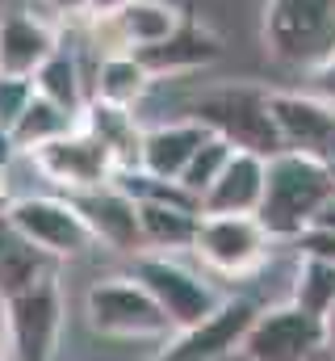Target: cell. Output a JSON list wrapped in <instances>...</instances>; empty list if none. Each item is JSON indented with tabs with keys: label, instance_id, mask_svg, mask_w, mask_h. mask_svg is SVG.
Returning <instances> with one entry per match:
<instances>
[{
	"label": "cell",
	"instance_id": "obj_1",
	"mask_svg": "<svg viewBox=\"0 0 335 361\" xmlns=\"http://www.w3.org/2000/svg\"><path fill=\"white\" fill-rule=\"evenodd\" d=\"M331 197H335L331 164L298 156V152H277V156H268L264 202H260L255 219L264 223V231L272 240L293 244L306 227H315V219L323 214V206Z\"/></svg>",
	"mask_w": 335,
	"mask_h": 361
},
{
	"label": "cell",
	"instance_id": "obj_2",
	"mask_svg": "<svg viewBox=\"0 0 335 361\" xmlns=\"http://www.w3.org/2000/svg\"><path fill=\"white\" fill-rule=\"evenodd\" d=\"M84 319L96 336L109 341H172L176 328L151 290L134 273L96 277L84 294Z\"/></svg>",
	"mask_w": 335,
	"mask_h": 361
},
{
	"label": "cell",
	"instance_id": "obj_3",
	"mask_svg": "<svg viewBox=\"0 0 335 361\" xmlns=\"http://www.w3.org/2000/svg\"><path fill=\"white\" fill-rule=\"evenodd\" d=\"M264 47L277 63L315 76L335 55V0H268Z\"/></svg>",
	"mask_w": 335,
	"mask_h": 361
},
{
	"label": "cell",
	"instance_id": "obj_4",
	"mask_svg": "<svg viewBox=\"0 0 335 361\" xmlns=\"http://www.w3.org/2000/svg\"><path fill=\"white\" fill-rule=\"evenodd\" d=\"M189 118L210 126V135L227 139L231 147H244L255 156H277L281 139L268 114V89L260 85H218L189 97Z\"/></svg>",
	"mask_w": 335,
	"mask_h": 361
},
{
	"label": "cell",
	"instance_id": "obj_5",
	"mask_svg": "<svg viewBox=\"0 0 335 361\" xmlns=\"http://www.w3.org/2000/svg\"><path fill=\"white\" fill-rule=\"evenodd\" d=\"M4 219L17 227V235L25 244H34L55 265L59 261H76L88 248H96L80 206L68 193H21V197H8L4 202Z\"/></svg>",
	"mask_w": 335,
	"mask_h": 361
},
{
	"label": "cell",
	"instance_id": "obj_6",
	"mask_svg": "<svg viewBox=\"0 0 335 361\" xmlns=\"http://www.w3.org/2000/svg\"><path fill=\"white\" fill-rule=\"evenodd\" d=\"M63 286L59 269L38 277L34 286L4 298V324H8V353L13 361H55L63 341Z\"/></svg>",
	"mask_w": 335,
	"mask_h": 361
},
{
	"label": "cell",
	"instance_id": "obj_7",
	"mask_svg": "<svg viewBox=\"0 0 335 361\" xmlns=\"http://www.w3.org/2000/svg\"><path fill=\"white\" fill-rule=\"evenodd\" d=\"M130 273L151 290V298L164 307V315L172 319L176 332L197 328L201 319H210L222 307V294L201 273H193L189 265H180L168 252H143V257H134Z\"/></svg>",
	"mask_w": 335,
	"mask_h": 361
},
{
	"label": "cell",
	"instance_id": "obj_8",
	"mask_svg": "<svg viewBox=\"0 0 335 361\" xmlns=\"http://www.w3.org/2000/svg\"><path fill=\"white\" fill-rule=\"evenodd\" d=\"M272 244L277 240L264 231L255 214H201L193 257L201 261V269L218 277H251L268 261Z\"/></svg>",
	"mask_w": 335,
	"mask_h": 361
},
{
	"label": "cell",
	"instance_id": "obj_9",
	"mask_svg": "<svg viewBox=\"0 0 335 361\" xmlns=\"http://www.w3.org/2000/svg\"><path fill=\"white\" fill-rule=\"evenodd\" d=\"M25 160L34 164V173L46 180L55 193H68V197L101 189V185H113V177H118L113 152L96 135H88L84 126L68 130L63 139H55V143H46L38 152H30Z\"/></svg>",
	"mask_w": 335,
	"mask_h": 361
},
{
	"label": "cell",
	"instance_id": "obj_10",
	"mask_svg": "<svg viewBox=\"0 0 335 361\" xmlns=\"http://www.w3.org/2000/svg\"><path fill=\"white\" fill-rule=\"evenodd\" d=\"M327 349V328L319 315L293 307V302H277L255 311L248 336L239 345V353L248 361H315Z\"/></svg>",
	"mask_w": 335,
	"mask_h": 361
},
{
	"label": "cell",
	"instance_id": "obj_11",
	"mask_svg": "<svg viewBox=\"0 0 335 361\" xmlns=\"http://www.w3.org/2000/svg\"><path fill=\"white\" fill-rule=\"evenodd\" d=\"M80 21L88 30V47L96 55H118V51H143L164 42L184 21V13L168 0H126L109 13H88Z\"/></svg>",
	"mask_w": 335,
	"mask_h": 361
},
{
	"label": "cell",
	"instance_id": "obj_12",
	"mask_svg": "<svg viewBox=\"0 0 335 361\" xmlns=\"http://www.w3.org/2000/svg\"><path fill=\"white\" fill-rule=\"evenodd\" d=\"M268 114H272L281 152L335 164V101L319 92L268 89Z\"/></svg>",
	"mask_w": 335,
	"mask_h": 361
},
{
	"label": "cell",
	"instance_id": "obj_13",
	"mask_svg": "<svg viewBox=\"0 0 335 361\" xmlns=\"http://www.w3.org/2000/svg\"><path fill=\"white\" fill-rule=\"evenodd\" d=\"M251 319H255V307H251L248 298H222V307L210 319H201L197 328H184L172 341H164V349H160L156 361H222V357H231V353H239Z\"/></svg>",
	"mask_w": 335,
	"mask_h": 361
},
{
	"label": "cell",
	"instance_id": "obj_14",
	"mask_svg": "<svg viewBox=\"0 0 335 361\" xmlns=\"http://www.w3.org/2000/svg\"><path fill=\"white\" fill-rule=\"evenodd\" d=\"M80 206L84 223L92 231V240L118 257H143L147 244H143V227H139V202L118 189V185H101V189H88V193H76L72 197Z\"/></svg>",
	"mask_w": 335,
	"mask_h": 361
},
{
	"label": "cell",
	"instance_id": "obj_15",
	"mask_svg": "<svg viewBox=\"0 0 335 361\" xmlns=\"http://www.w3.org/2000/svg\"><path fill=\"white\" fill-rule=\"evenodd\" d=\"M63 47L59 25L34 8L21 13H4L0 17V76H25L34 80V72Z\"/></svg>",
	"mask_w": 335,
	"mask_h": 361
},
{
	"label": "cell",
	"instance_id": "obj_16",
	"mask_svg": "<svg viewBox=\"0 0 335 361\" xmlns=\"http://www.w3.org/2000/svg\"><path fill=\"white\" fill-rule=\"evenodd\" d=\"M134 55L143 59V68L151 72V80H180V76H193V72L210 68V63L222 55V38H218L210 25L184 17L164 42L143 47V51H134Z\"/></svg>",
	"mask_w": 335,
	"mask_h": 361
},
{
	"label": "cell",
	"instance_id": "obj_17",
	"mask_svg": "<svg viewBox=\"0 0 335 361\" xmlns=\"http://www.w3.org/2000/svg\"><path fill=\"white\" fill-rule=\"evenodd\" d=\"M264 180H268V156L235 147L218 180L206 189L201 214H255L264 202Z\"/></svg>",
	"mask_w": 335,
	"mask_h": 361
},
{
	"label": "cell",
	"instance_id": "obj_18",
	"mask_svg": "<svg viewBox=\"0 0 335 361\" xmlns=\"http://www.w3.org/2000/svg\"><path fill=\"white\" fill-rule=\"evenodd\" d=\"M210 139V126H201L197 118H176V122H160L143 130V152H139V169L151 177L180 180L184 164L193 160V152Z\"/></svg>",
	"mask_w": 335,
	"mask_h": 361
},
{
	"label": "cell",
	"instance_id": "obj_19",
	"mask_svg": "<svg viewBox=\"0 0 335 361\" xmlns=\"http://www.w3.org/2000/svg\"><path fill=\"white\" fill-rule=\"evenodd\" d=\"M139 227L147 252H193L197 227H201V206L189 202H139Z\"/></svg>",
	"mask_w": 335,
	"mask_h": 361
},
{
	"label": "cell",
	"instance_id": "obj_20",
	"mask_svg": "<svg viewBox=\"0 0 335 361\" xmlns=\"http://www.w3.org/2000/svg\"><path fill=\"white\" fill-rule=\"evenodd\" d=\"M80 126L88 135H96L109 152H113V160H118V173H126V169H139V152H143V126H139V118H134V109H122V105H109V101H96V97H88V105H84L80 114Z\"/></svg>",
	"mask_w": 335,
	"mask_h": 361
},
{
	"label": "cell",
	"instance_id": "obj_21",
	"mask_svg": "<svg viewBox=\"0 0 335 361\" xmlns=\"http://www.w3.org/2000/svg\"><path fill=\"white\" fill-rule=\"evenodd\" d=\"M151 72L143 68V59L134 51H118V55H96V72L88 80V92L96 101H109V105H122V109H134L147 92H151Z\"/></svg>",
	"mask_w": 335,
	"mask_h": 361
},
{
	"label": "cell",
	"instance_id": "obj_22",
	"mask_svg": "<svg viewBox=\"0 0 335 361\" xmlns=\"http://www.w3.org/2000/svg\"><path fill=\"white\" fill-rule=\"evenodd\" d=\"M34 92H38V97H46V101H55V105H59V109H68L72 118H80L92 92H88V76H84L76 51L59 47V51H55V55L34 72Z\"/></svg>",
	"mask_w": 335,
	"mask_h": 361
},
{
	"label": "cell",
	"instance_id": "obj_23",
	"mask_svg": "<svg viewBox=\"0 0 335 361\" xmlns=\"http://www.w3.org/2000/svg\"><path fill=\"white\" fill-rule=\"evenodd\" d=\"M80 126V118H72L68 109H59L55 101H46V97H38L34 92V101L25 105V114L13 122V130H8V147L17 152V156H30V152H38V147H46V143H55V139H63L68 130H76Z\"/></svg>",
	"mask_w": 335,
	"mask_h": 361
},
{
	"label": "cell",
	"instance_id": "obj_24",
	"mask_svg": "<svg viewBox=\"0 0 335 361\" xmlns=\"http://www.w3.org/2000/svg\"><path fill=\"white\" fill-rule=\"evenodd\" d=\"M51 269H55V261L42 257L34 244H25L17 235V227L4 219V206H0V298L34 286L38 277H46Z\"/></svg>",
	"mask_w": 335,
	"mask_h": 361
},
{
	"label": "cell",
	"instance_id": "obj_25",
	"mask_svg": "<svg viewBox=\"0 0 335 361\" xmlns=\"http://www.w3.org/2000/svg\"><path fill=\"white\" fill-rule=\"evenodd\" d=\"M289 302L327 319V311L335 307V261H319V257H298L293 269V290Z\"/></svg>",
	"mask_w": 335,
	"mask_h": 361
},
{
	"label": "cell",
	"instance_id": "obj_26",
	"mask_svg": "<svg viewBox=\"0 0 335 361\" xmlns=\"http://www.w3.org/2000/svg\"><path fill=\"white\" fill-rule=\"evenodd\" d=\"M231 143L227 139H218V135H210L197 152H193V160L184 164V173H180V185H184V193H193L197 197V206H201V197H206V189L218 180V173L227 169V160H231Z\"/></svg>",
	"mask_w": 335,
	"mask_h": 361
},
{
	"label": "cell",
	"instance_id": "obj_27",
	"mask_svg": "<svg viewBox=\"0 0 335 361\" xmlns=\"http://www.w3.org/2000/svg\"><path fill=\"white\" fill-rule=\"evenodd\" d=\"M30 101H34V80H25V76H0V139H8L13 122L25 114Z\"/></svg>",
	"mask_w": 335,
	"mask_h": 361
},
{
	"label": "cell",
	"instance_id": "obj_28",
	"mask_svg": "<svg viewBox=\"0 0 335 361\" xmlns=\"http://www.w3.org/2000/svg\"><path fill=\"white\" fill-rule=\"evenodd\" d=\"M84 4H88V0H30V8L42 13V17H51V21H55V13H63V17H84ZM55 25H59V21H55Z\"/></svg>",
	"mask_w": 335,
	"mask_h": 361
},
{
	"label": "cell",
	"instance_id": "obj_29",
	"mask_svg": "<svg viewBox=\"0 0 335 361\" xmlns=\"http://www.w3.org/2000/svg\"><path fill=\"white\" fill-rule=\"evenodd\" d=\"M315 92H319V97H327V101H335V55L319 68V72H315Z\"/></svg>",
	"mask_w": 335,
	"mask_h": 361
},
{
	"label": "cell",
	"instance_id": "obj_30",
	"mask_svg": "<svg viewBox=\"0 0 335 361\" xmlns=\"http://www.w3.org/2000/svg\"><path fill=\"white\" fill-rule=\"evenodd\" d=\"M0 361H13V353H8V324H4V298H0Z\"/></svg>",
	"mask_w": 335,
	"mask_h": 361
},
{
	"label": "cell",
	"instance_id": "obj_31",
	"mask_svg": "<svg viewBox=\"0 0 335 361\" xmlns=\"http://www.w3.org/2000/svg\"><path fill=\"white\" fill-rule=\"evenodd\" d=\"M118 4H126V0H88V4H84V17H88V13H109V8H118Z\"/></svg>",
	"mask_w": 335,
	"mask_h": 361
},
{
	"label": "cell",
	"instance_id": "obj_32",
	"mask_svg": "<svg viewBox=\"0 0 335 361\" xmlns=\"http://www.w3.org/2000/svg\"><path fill=\"white\" fill-rule=\"evenodd\" d=\"M315 223H323V227H331V231H335V197L327 202V206H323V214H319Z\"/></svg>",
	"mask_w": 335,
	"mask_h": 361
},
{
	"label": "cell",
	"instance_id": "obj_33",
	"mask_svg": "<svg viewBox=\"0 0 335 361\" xmlns=\"http://www.w3.org/2000/svg\"><path fill=\"white\" fill-rule=\"evenodd\" d=\"M323 328H327V349H335V307L327 311V319H323Z\"/></svg>",
	"mask_w": 335,
	"mask_h": 361
},
{
	"label": "cell",
	"instance_id": "obj_34",
	"mask_svg": "<svg viewBox=\"0 0 335 361\" xmlns=\"http://www.w3.org/2000/svg\"><path fill=\"white\" fill-rule=\"evenodd\" d=\"M315 361H335V349H323V353H319Z\"/></svg>",
	"mask_w": 335,
	"mask_h": 361
},
{
	"label": "cell",
	"instance_id": "obj_35",
	"mask_svg": "<svg viewBox=\"0 0 335 361\" xmlns=\"http://www.w3.org/2000/svg\"><path fill=\"white\" fill-rule=\"evenodd\" d=\"M222 361H248V357L244 353H231V357H222Z\"/></svg>",
	"mask_w": 335,
	"mask_h": 361
},
{
	"label": "cell",
	"instance_id": "obj_36",
	"mask_svg": "<svg viewBox=\"0 0 335 361\" xmlns=\"http://www.w3.org/2000/svg\"><path fill=\"white\" fill-rule=\"evenodd\" d=\"M331 173H335V164H331Z\"/></svg>",
	"mask_w": 335,
	"mask_h": 361
}]
</instances>
